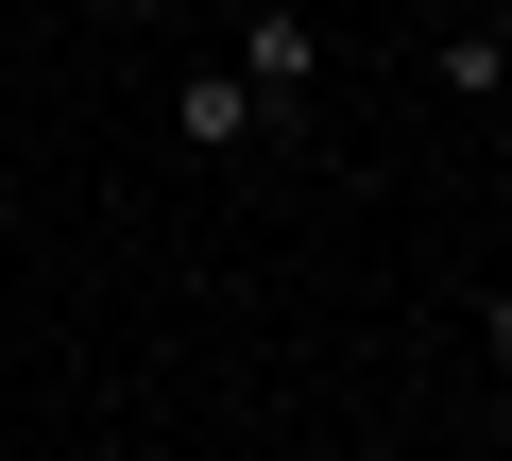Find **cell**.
<instances>
[{
    "mask_svg": "<svg viewBox=\"0 0 512 461\" xmlns=\"http://www.w3.org/2000/svg\"><path fill=\"white\" fill-rule=\"evenodd\" d=\"M291 120L256 103V69L239 52H205V69H171V154H274Z\"/></svg>",
    "mask_w": 512,
    "mask_h": 461,
    "instance_id": "6da1fadb",
    "label": "cell"
},
{
    "mask_svg": "<svg viewBox=\"0 0 512 461\" xmlns=\"http://www.w3.org/2000/svg\"><path fill=\"white\" fill-rule=\"evenodd\" d=\"M239 69H256V103H274V120L308 137V86H325V18H308V0H239Z\"/></svg>",
    "mask_w": 512,
    "mask_h": 461,
    "instance_id": "7a4b0ae2",
    "label": "cell"
},
{
    "mask_svg": "<svg viewBox=\"0 0 512 461\" xmlns=\"http://www.w3.org/2000/svg\"><path fill=\"white\" fill-rule=\"evenodd\" d=\"M427 86L444 103H512V18H444L427 35Z\"/></svg>",
    "mask_w": 512,
    "mask_h": 461,
    "instance_id": "3957f363",
    "label": "cell"
},
{
    "mask_svg": "<svg viewBox=\"0 0 512 461\" xmlns=\"http://www.w3.org/2000/svg\"><path fill=\"white\" fill-rule=\"evenodd\" d=\"M478 342H495V376H512V274H495V308H478Z\"/></svg>",
    "mask_w": 512,
    "mask_h": 461,
    "instance_id": "277c9868",
    "label": "cell"
},
{
    "mask_svg": "<svg viewBox=\"0 0 512 461\" xmlns=\"http://www.w3.org/2000/svg\"><path fill=\"white\" fill-rule=\"evenodd\" d=\"M103 18H137V35H171V18H188V0H103Z\"/></svg>",
    "mask_w": 512,
    "mask_h": 461,
    "instance_id": "5b68a950",
    "label": "cell"
},
{
    "mask_svg": "<svg viewBox=\"0 0 512 461\" xmlns=\"http://www.w3.org/2000/svg\"><path fill=\"white\" fill-rule=\"evenodd\" d=\"M495 137H512V103H495Z\"/></svg>",
    "mask_w": 512,
    "mask_h": 461,
    "instance_id": "8992f818",
    "label": "cell"
},
{
    "mask_svg": "<svg viewBox=\"0 0 512 461\" xmlns=\"http://www.w3.org/2000/svg\"><path fill=\"white\" fill-rule=\"evenodd\" d=\"M495 18H512V0H495Z\"/></svg>",
    "mask_w": 512,
    "mask_h": 461,
    "instance_id": "52a82bcc",
    "label": "cell"
}]
</instances>
